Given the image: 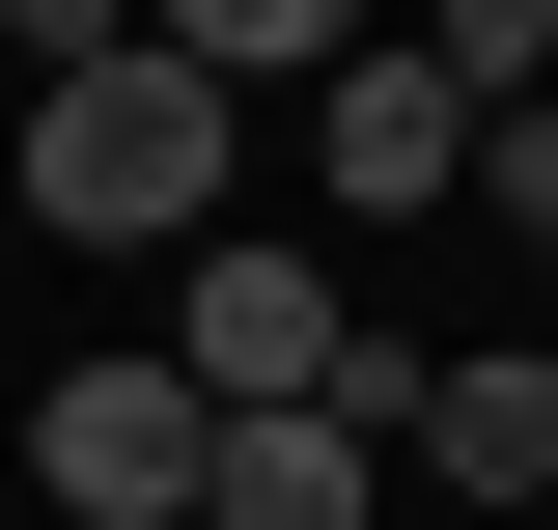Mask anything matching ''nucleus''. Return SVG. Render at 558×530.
I'll return each instance as SVG.
<instances>
[{"label": "nucleus", "mask_w": 558, "mask_h": 530, "mask_svg": "<svg viewBox=\"0 0 558 530\" xmlns=\"http://www.w3.org/2000/svg\"><path fill=\"white\" fill-rule=\"evenodd\" d=\"M223 168H252V112H223L196 57H84V84H28V224H57V252H196Z\"/></svg>", "instance_id": "nucleus-1"}, {"label": "nucleus", "mask_w": 558, "mask_h": 530, "mask_svg": "<svg viewBox=\"0 0 558 530\" xmlns=\"http://www.w3.org/2000/svg\"><path fill=\"white\" fill-rule=\"evenodd\" d=\"M140 363H168L196 419H307V392H336V279L279 252V224H196V252H168V335H140Z\"/></svg>", "instance_id": "nucleus-2"}, {"label": "nucleus", "mask_w": 558, "mask_h": 530, "mask_svg": "<svg viewBox=\"0 0 558 530\" xmlns=\"http://www.w3.org/2000/svg\"><path fill=\"white\" fill-rule=\"evenodd\" d=\"M196 447L223 419L168 392V363H57V392H28V503L57 530H196Z\"/></svg>", "instance_id": "nucleus-3"}, {"label": "nucleus", "mask_w": 558, "mask_h": 530, "mask_svg": "<svg viewBox=\"0 0 558 530\" xmlns=\"http://www.w3.org/2000/svg\"><path fill=\"white\" fill-rule=\"evenodd\" d=\"M307 168H336L363 224H418V196H475V84L418 57V28H363V57L307 84Z\"/></svg>", "instance_id": "nucleus-4"}, {"label": "nucleus", "mask_w": 558, "mask_h": 530, "mask_svg": "<svg viewBox=\"0 0 558 530\" xmlns=\"http://www.w3.org/2000/svg\"><path fill=\"white\" fill-rule=\"evenodd\" d=\"M418 474H447V503H558V363L531 335H475V363L418 392Z\"/></svg>", "instance_id": "nucleus-5"}, {"label": "nucleus", "mask_w": 558, "mask_h": 530, "mask_svg": "<svg viewBox=\"0 0 558 530\" xmlns=\"http://www.w3.org/2000/svg\"><path fill=\"white\" fill-rule=\"evenodd\" d=\"M196 530H391V447H336V419H223V447H196Z\"/></svg>", "instance_id": "nucleus-6"}, {"label": "nucleus", "mask_w": 558, "mask_h": 530, "mask_svg": "<svg viewBox=\"0 0 558 530\" xmlns=\"http://www.w3.org/2000/svg\"><path fill=\"white\" fill-rule=\"evenodd\" d=\"M363 28H391V0H140V57H196L223 112H252V84H336Z\"/></svg>", "instance_id": "nucleus-7"}, {"label": "nucleus", "mask_w": 558, "mask_h": 530, "mask_svg": "<svg viewBox=\"0 0 558 530\" xmlns=\"http://www.w3.org/2000/svg\"><path fill=\"white\" fill-rule=\"evenodd\" d=\"M418 57L475 84V112H531V57H558V0H418Z\"/></svg>", "instance_id": "nucleus-8"}, {"label": "nucleus", "mask_w": 558, "mask_h": 530, "mask_svg": "<svg viewBox=\"0 0 558 530\" xmlns=\"http://www.w3.org/2000/svg\"><path fill=\"white\" fill-rule=\"evenodd\" d=\"M475 224H502V252H558V112H475Z\"/></svg>", "instance_id": "nucleus-9"}, {"label": "nucleus", "mask_w": 558, "mask_h": 530, "mask_svg": "<svg viewBox=\"0 0 558 530\" xmlns=\"http://www.w3.org/2000/svg\"><path fill=\"white\" fill-rule=\"evenodd\" d=\"M28 28V84H84V57H140V0H0Z\"/></svg>", "instance_id": "nucleus-10"}, {"label": "nucleus", "mask_w": 558, "mask_h": 530, "mask_svg": "<svg viewBox=\"0 0 558 530\" xmlns=\"http://www.w3.org/2000/svg\"><path fill=\"white\" fill-rule=\"evenodd\" d=\"M531 112H558V57H531Z\"/></svg>", "instance_id": "nucleus-11"}]
</instances>
